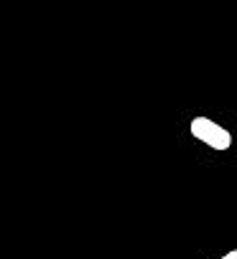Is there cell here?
I'll list each match as a JSON object with an SVG mask.
<instances>
[{"label": "cell", "mask_w": 237, "mask_h": 259, "mask_svg": "<svg viewBox=\"0 0 237 259\" xmlns=\"http://www.w3.org/2000/svg\"><path fill=\"white\" fill-rule=\"evenodd\" d=\"M191 135L196 140H201L204 145H209L212 150H229L232 148L229 130H224L222 124H217L209 117H194L191 119Z\"/></svg>", "instance_id": "1"}, {"label": "cell", "mask_w": 237, "mask_h": 259, "mask_svg": "<svg viewBox=\"0 0 237 259\" xmlns=\"http://www.w3.org/2000/svg\"><path fill=\"white\" fill-rule=\"evenodd\" d=\"M219 259H237V249H232V251H227L224 256H219Z\"/></svg>", "instance_id": "2"}]
</instances>
